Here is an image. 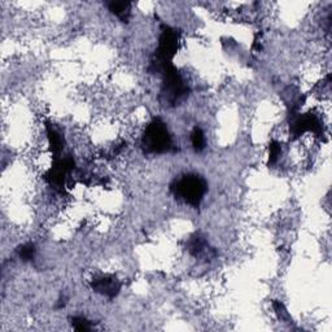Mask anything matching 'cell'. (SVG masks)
<instances>
[{
	"instance_id": "obj_7",
	"label": "cell",
	"mask_w": 332,
	"mask_h": 332,
	"mask_svg": "<svg viewBox=\"0 0 332 332\" xmlns=\"http://www.w3.org/2000/svg\"><path fill=\"white\" fill-rule=\"evenodd\" d=\"M109 9L112 13H114L121 21H127L130 17V9H131V4L126 3V2H112L109 3Z\"/></svg>"
},
{
	"instance_id": "obj_2",
	"label": "cell",
	"mask_w": 332,
	"mask_h": 332,
	"mask_svg": "<svg viewBox=\"0 0 332 332\" xmlns=\"http://www.w3.org/2000/svg\"><path fill=\"white\" fill-rule=\"evenodd\" d=\"M142 146L148 153H165L173 148V140L168 127L161 120L156 118L147 126L142 139Z\"/></svg>"
},
{
	"instance_id": "obj_5",
	"label": "cell",
	"mask_w": 332,
	"mask_h": 332,
	"mask_svg": "<svg viewBox=\"0 0 332 332\" xmlns=\"http://www.w3.org/2000/svg\"><path fill=\"white\" fill-rule=\"evenodd\" d=\"M92 288L108 297H114L121 289V284L114 277L104 275V277L96 278L95 280H92Z\"/></svg>"
},
{
	"instance_id": "obj_9",
	"label": "cell",
	"mask_w": 332,
	"mask_h": 332,
	"mask_svg": "<svg viewBox=\"0 0 332 332\" xmlns=\"http://www.w3.org/2000/svg\"><path fill=\"white\" fill-rule=\"evenodd\" d=\"M205 248H206L205 240H204L203 238H199V236L198 238H193V239L191 240V243H189V252L195 256L203 253L204 250H205Z\"/></svg>"
},
{
	"instance_id": "obj_10",
	"label": "cell",
	"mask_w": 332,
	"mask_h": 332,
	"mask_svg": "<svg viewBox=\"0 0 332 332\" xmlns=\"http://www.w3.org/2000/svg\"><path fill=\"white\" fill-rule=\"evenodd\" d=\"M34 255H35V248H34V245L30 244V243L22 245L21 249H19V257H21L22 261L33 260Z\"/></svg>"
},
{
	"instance_id": "obj_12",
	"label": "cell",
	"mask_w": 332,
	"mask_h": 332,
	"mask_svg": "<svg viewBox=\"0 0 332 332\" xmlns=\"http://www.w3.org/2000/svg\"><path fill=\"white\" fill-rule=\"evenodd\" d=\"M72 323L77 331H87V329H90V322L86 321L85 318H73Z\"/></svg>"
},
{
	"instance_id": "obj_4",
	"label": "cell",
	"mask_w": 332,
	"mask_h": 332,
	"mask_svg": "<svg viewBox=\"0 0 332 332\" xmlns=\"http://www.w3.org/2000/svg\"><path fill=\"white\" fill-rule=\"evenodd\" d=\"M311 131L314 134H319L322 131V125L318 118L314 114L299 115L291 124V135L294 138L301 136L304 132Z\"/></svg>"
},
{
	"instance_id": "obj_11",
	"label": "cell",
	"mask_w": 332,
	"mask_h": 332,
	"mask_svg": "<svg viewBox=\"0 0 332 332\" xmlns=\"http://www.w3.org/2000/svg\"><path fill=\"white\" fill-rule=\"evenodd\" d=\"M270 153H269V164H275L280 156V146L277 142H272L270 144Z\"/></svg>"
},
{
	"instance_id": "obj_1",
	"label": "cell",
	"mask_w": 332,
	"mask_h": 332,
	"mask_svg": "<svg viewBox=\"0 0 332 332\" xmlns=\"http://www.w3.org/2000/svg\"><path fill=\"white\" fill-rule=\"evenodd\" d=\"M171 192L178 200L184 201L188 205L199 206L206 193V182L196 174H188L174 182L170 186Z\"/></svg>"
},
{
	"instance_id": "obj_3",
	"label": "cell",
	"mask_w": 332,
	"mask_h": 332,
	"mask_svg": "<svg viewBox=\"0 0 332 332\" xmlns=\"http://www.w3.org/2000/svg\"><path fill=\"white\" fill-rule=\"evenodd\" d=\"M164 82L161 87V97L165 104H177L182 97L187 95V85L183 78L171 65L165 66L162 70Z\"/></svg>"
},
{
	"instance_id": "obj_8",
	"label": "cell",
	"mask_w": 332,
	"mask_h": 332,
	"mask_svg": "<svg viewBox=\"0 0 332 332\" xmlns=\"http://www.w3.org/2000/svg\"><path fill=\"white\" fill-rule=\"evenodd\" d=\"M191 143H192L196 152H200L205 148V135H204L203 130L200 127L193 129L192 134H191Z\"/></svg>"
},
{
	"instance_id": "obj_6",
	"label": "cell",
	"mask_w": 332,
	"mask_h": 332,
	"mask_svg": "<svg viewBox=\"0 0 332 332\" xmlns=\"http://www.w3.org/2000/svg\"><path fill=\"white\" fill-rule=\"evenodd\" d=\"M47 136H48V142H50L51 149L55 154H58L64 148V136L58 130L53 129L52 126L47 127Z\"/></svg>"
}]
</instances>
